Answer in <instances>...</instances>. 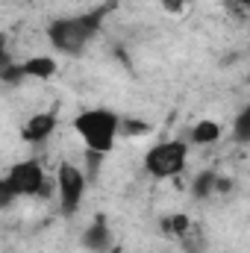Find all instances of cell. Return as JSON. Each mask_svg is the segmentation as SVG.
Masks as SVG:
<instances>
[{"instance_id":"2","label":"cell","mask_w":250,"mask_h":253,"mask_svg":"<svg viewBox=\"0 0 250 253\" xmlns=\"http://www.w3.org/2000/svg\"><path fill=\"white\" fill-rule=\"evenodd\" d=\"M74 132L88 147V153L106 156L115 147V141L121 138V115L112 112V109H103V106L83 109L74 118Z\"/></svg>"},{"instance_id":"14","label":"cell","mask_w":250,"mask_h":253,"mask_svg":"<svg viewBox=\"0 0 250 253\" xmlns=\"http://www.w3.org/2000/svg\"><path fill=\"white\" fill-rule=\"evenodd\" d=\"M15 65V56L3 47V42H0V83H3V77H6V71Z\"/></svg>"},{"instance_id":"16","label":"cell","mask_w":250,"mask_h":253,"mask_svg":"<svg viewBox=\"0 0 250 253\" xmlns=\"http://www.w3.org/2000/svg\"><path fill=\"white\" fill-rule=\"evenodd\" d=\"M168 12H183V0H165Z\"/></svg>"},{"instance_id":"12","label":"cell","mask_w":250,"mask_h":253,"mask_svg":"<svg viewBox=\"0 0 250 253\" xmlns=\"http://www.w3.org/2000/svg\"><path fill=\"white\" fill-rule=\"evenodd\" d=\"M165 227L174 233V236H186L188 233V227H191V221H188L186 215H171L168 221H165Z\"/></svg>"},{"instance_id":"8","label":"cell","mask_w":250,"mask_h":253,"mask_svg":"<svg viewBox=\"0 0 250 253\" xmlns=\"http://www.w3.org/2000/svg\"><path fill=\"white\" fill-rule=\"evenodd\" d=\"M18 71H21V80H50L59 65L53 56H27L24 62H18Z\"/></svg>"},{"instance_id":"1","label":"cell","mask_w":250,"mask_h":253,"mask_svg":"<svg viewBox=\"0 0 250 253\" xmlns=\"http://www.w3.org/2000/svg\"><path fill=\"white\" fill-rule=\"evenodd\" d=\"M106 6L94 9V12H85V15H68V18H56L50 21L47 27V39L53 44L56 53H65V56H80L91 39L100 33V24L106 18Z\"/></svg>"},{"instance_id":"7","label":"cell","mask_w":250,"mask_h":253,"mask_svg":"<svg viewBox=\"0 0 250 253\" xmlns=\"http://www.w3.org/2000/svg\"><path fill=\"white\" fill-rule=\"evenodd\" d=\"M83 245H85V251H91V253H106L112 248V230H109L106 218H94V221L85 227Z\"/></svg>"},{"instance_id":"3","label":"cell","mask_w":250,"mask_h":253,"mask_svg":"<svg viewBox=\"0 0 250 253\" xmlns=\"http://www.w3.org/2000/svg\"><path fill=\"white\" fill-rule=\"evenodd\" d=\"M188 165V141L186 138H165L156 141L144 153V171L156 180H171L180 177Z\"/></svg>"},{"instance_id":"10","label":"cell","mask_w":250,"mask_h":253,"mask_svg":"<svg viewBox=\"0 0 250 253\" xmlns=\"http://www.w3.org/2000/svg\"><path fill=\"white\" fill-rule=\"evenodd\" d=\"M233 138H236L239 144H248L250 141V106H245V109L236 115V121H233Z\"/></svg>"},{"instance_id":"11","label":"cell","mask_w":250,"mask_h":253,"mask_svg":"<svg viewBox=\"0 0 250 253\" xmlns=\"http://www.w3.org/2000/svg\"><path fill=\"white\" fill-rule=\"evenodd\" d=\"M150 124L138 121V118H121V135H147Z\"/></svg>"},{"instance_id":"6","label":"cell","mask_w":250,"mask_h":253,"mask_svg":"<svg viewBox=\"0 0 250 253\" xmlns=\"http://www.w3.org/2000/svg\"><path fill=\"white\" fill-rule=\"evenodd\" d=\"M56 115L53 112H36V115H30L24 126H21V138L27 141V144H44L53 132H56Z\"/></svg>"},{"instance_id":"9","label":"cell","mask_w":250,"mask_h":253,"mask_svg":"<svg viewBox=\"0 0 250 253\" xmlns=\"http://www.w3.org/2000/svg\"><path fill=\"white\" fill-rule=\"evenodd\" d=\"M221 135H224V126L218 124V121H209V118H203V121H197V124L188 129V144H197V147H206V144H218L221 141Z\"/></svg>"},{"instance_id":"4","label":"cell","mask_w":250,"mask_h":253,"mask_svg":"<svg viewBox=\"0 0 250 253\" xmlns=\"http://www.w3.org/2000/svg\"><path fill=\"white\" fill-rule=\"evenodd\" d=\"M85 189H88V177H85V171L80 165L62 162L56 168V191H59V209H62V215L71 218V215L80 212Z\"/></svg>"},{"instance_id":"13","label":"cell","mask_w":250,"mask_h":253,"mask_svg":"<svg viewBox=\"0 0 250 253\" xmlns=\"http://www.w3.org/2000/svg\"><path fill=\"white\" fill-rule=\"evenodd\" d=\"M15 200H18V197H15L12 186L6 183V177H0V212H3V209H9V206H12Z\"/></svg>"},{"instance_id":"15","label":"cell","mask_w":250,"mask_h":253,"mask_svg":"<svg viewBox=\"0 0 250 253\" xmlns=\"http://www.w3.org/2000/svg\"><path fill=\"white\" fill-rule=\"evenodd\" d=\"M212 183H215V174H206V177H200V180L194 183V194H197V197L209 194V189H212Z\"/></svg>"},{"instance_id":"5","label":"cell","mask_w":250,"mask_h":253,"mask_svg":"<svg viewBox=\"0 0 250 253\" xmlns=\"http://www.w3.org/2000/svg\"><path fill=\"white\" fill-rule=\"evenodd\" d=\"M3 177L12 186L15 197H39V194H47V174H44V165L39 159H21Z\"/></svg>"}]
</instances>
